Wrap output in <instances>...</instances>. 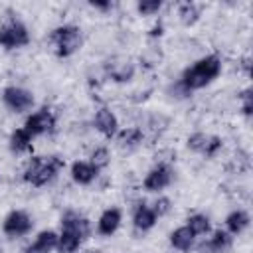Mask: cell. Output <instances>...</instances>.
Here are the masks:
<instances>
[{"instance_id":"d6986e66","label":"cell","mask_w":253,"mask_h":253,"mask_svg":"<svg viewBox=\"0 0 253 253\" xmlns=\"http://www.w3.org/2000/svg\"><path fill=\"white\" fill-rule=\"evenodd\" d=\"M32 140H34V136L22 126V128L12 130L8 144H10V150L14 154H24V152H30L32 150Z\"/></svg>"},{"instance_id":"3957f363","label":"cell","mask_w":253,"mask_h":253,"mask_svg":"<svg viewBox=\"0 0 253 253\" xmlns=\"http://www.w3.org/2000/svg\"><path fill=\"white\" fill-rule=\"evenodd\" d=\"M63 166H65L63 158H59L55 154H51V156H34L28 162L22 178H24V182H28L32 186L42 188V186L49 184L59 174V170Z\"/></svg>"},{"instance_id":"d4e9b609","label":"cell","mask_w":253,"mask_h":253,"mask_svg":"<svg viewBox=\"0 0 253 253\" xmlns=\"http://www.w3.org/2000/svg\"><path fill=\"white\" fill-rule=\"evenodd\" d=\"M160 8H162L160 0H142V2L136 4V10H138L140 16H154Z\"/></svg>"},{"instance_id":"6da1fadb","label":"cell","mask_w":253,"mask_h":253,"mask_svg":"<svg viewBox=\"0 0 253 253\" xmlns=\"http://www.w3.org/2000/svg\"><path fill=\"white\" fill-rule=\"evenodd\" d=\"M219 73H221V59L215 53H211L186 67L178 79V85L190 95L192 91L210 85L213 79H217Z\"/></svg>"},{"instance_id":"ffe728a7","label":"cell","mask_w":253,"mask_h":253,"mask_svg":"<svg viewBox=\"0 0 253 253\" xmlns=\"http://www.w3.org/2000/svg\"><path fill=\"white\" fill-rule=\"evenodd\" d=\"M194 233L186 227V225H182V227H176L172 233H170V245L174 247V249H178V251H190L192 249V245H194Z\"/></svg>"},{"instance_id":"7402d4cb","label":"cell","mask_w":253,"mask_h":253,"mask_svg":"<svg viewBox=\"0 0 253 253\" xmlns=\"http://www.w3.org/2000/svg\"><path fill=\"white\" fill-rule=\"evenodd\" d=\"M178 16H180V22L184 26H192L200 20V6L194 2H182L178 6Z\"/></svg>"},{"instance_id":"9c48e42d","label":"cell","mask_w":253,"mask_h":253,"mask_svg":"<svg viewBox=\"0 0 253 253\" xmlns=\"http://www.w3.org/2000/svg\"><path fill=\"white\" fill-rule=\"evenodd\" d=\"M24 128H26L32 136H40V134L51 132V130L55 128V115H53L47 107H43V109L32 113V115L26 119Z\"/></svg>"},{"instance_id":"4316f807","label":"cell","mask_w":253,"mask_h":253,"mask_svg":"<svg viewBox=\"0 0 253 253\" xmlns=\"http://www.w3.org/2000/svg\"><path fill=\"white\" fill-rule=\"evenodd\" d=\"M152 210H154V213H156L158 217H162L164 213L170 211V200H168V198H158V200L154 202Z\"/></svg>"},{"instance_id":"f1b7e54d","label":"cell","mask_w":253,"mask_h":253,"mask_svg":"<svg viewBox=\"0 0 253 253\" xmlns=\"http://www.w3.org/2000/svg\"><path fill=\"white\" fill-rule=\"evenodd\" d=\"M0 253H2V247H0Z\"/></svg>"},{"instance_id":"2e32d148","label":"cell","mask_w":253,"mask_h":253,"mask_svg":"<svg viewBox=\"0 0 253 253\" xmlns=\"http://www.w3.org/2000/svg\"><path fill=\"white\" fill-rule=\"evenodd\" d=\"M99 168L97 166H93L91 162H83V160H75L73 164H71V178H73V182H77V184H81V186H87V184H91L97 176H99Z\"/></svg>"},{"instance_id":"8992f818","label":"cell","mask_w":253,"mask_h":253,"mask_svg":"<svg viewBox=\"0 0 253 253\" xmlns=\"http://www.w3.org/2000/svg\"><path fill=\"white\" fill-rule=\"evenodd\" d=\"M188 148L196 154H202L204 158H215V154L221 150L223 142L215 134H206V132H194L188 136Z\"/></svg>"},{"instance_id":"484cf974","label":"cell","mask_w":253,"mask_h":253,"mask_svg":"<svg viewBox=\"0 0 253 253\" xmlns=\"http://www.w3.org/2000/svg\"><path fill=\"white\" fill-rule=\"evenodd\" d=\"M239 99H241V111H243V115L245 117H251V111H253V95H251V89L249 87L243 89L241 95H239Z\"/></svg>"},{"instance_id":"8fae6325","label":"cell","mask_w":253,"mask_h":253,"mask_svg":"<svg viewBox=\"0 0 253 253\" xmlns=\"http://www.w3.org/2000/svg\"><path fill=\"white\" fill-rule=\"evenodd\" d=\"M93 125H95V128H97L105 138H115V134L119 132V121H117L115 113L109 111L107 107H101V109L95 113Z\"/></svg>"},{"instance_id":"7c38bea8","label":"cell","mask_w":253,"mask_h":253,"mask_svg":"<svg viewBox=\"0 0 253 253\" xmlns=\"http://www.w3.org/2000/svg\"><path fill=\"white\" fill-rule=\"evenodd\" d=\"M231 243H233V237L225 229H215L213 235L198 247V251L200 253H225L231 249Z\"/></svg>"},{"instance_id":"7a4b0ae2","label":"cell","mask_w":253,"mask_h":253,"mask_svg":"<svg viewBox=\"0 0 253 253\" xmlns=\"http://www.w3.org/2000/svg\"><path fill=\"white\" fill-rule=\"evenodd\" d=\"M91 223L77 211H65L61 215V231L57 233V251L59 253H75L79 245L89 237Z\"/></svg>"},{"instance_id":"603a6c76","label":"cell","mask_w":253,"mask_h":253,"mask_svg":"<svg viewBox=\"0 0 253 253\" xmlns=\"http://www.w3.org/2000/svg\"><path fill=\"white\" fill-rule=\"evenodd\" d=\"M186 227H188L194 235H206V233H210V229H211L210 219H208L206 215H202V213L190 215L188 221H186Z\"/></svg>"},{"instance_id":"cb8c5ba5","label":"cell","mask_w":253,"mask_h":253,"mask_svg":"<svg viewBox=\"0 0 253 253\" xmlns=\"http://www.w3.org/2000/svg\"><path fill=\"white\" fill-rule=\"evenodd\" d=\"M93 166H97L99 170H103L109 162H111V156H109V150L105 148V146H99V148H95L93 150V154H91V160H89Z\"/></svg>"},{"instance_id":"9a60e30c","label":"cell","mask_w":253,"mask_h":253,"mask_svg":"<svg viewBox=\"0 0 253 253\" xmlns=\"http://www.w3.org/2000/svg\"><path fill=\"white\" fill-rule=\"evenodd\" d=\"M156 221H158V215L154 213L152 206H146V204L142 202V204H138V206L134 208L132 223H134V227H136L138 231H148V229H152V227L156 225Z\"/></svg>"},{"instance_id":"4fadbf2b","label":"cell","mask_w":253,"mask_h":253,"mask_svg":"<svg viewBox=\"0 0 253 253\" xmlns=\"http://www.w3.org/2000/svg\"><path fill=\"white\" fill-rule=\"evenodd\" d=\"M53 249H57V233L51 229H43L24 249V253H51Z\"/></svg>"},{"instance_id":"ba28073f","label":"cell","mask_w":253,"mask_h":253,"mask_svg":"<svg viewBox=\"0 0 253 253\" xmlns=\"http://www.w3.org/2000/svg\"><path fill=\"white\" fill-rule=\"evenodd\" d=\"M2 103L12 113H24V111H30L34 107V95H32V91H28L24 87L10 85L2 91Z\"/></svg>"},{"instance_id":"5bb4252c","label":"cell","mask_w":253,"mask_h":253,"mask_svg":"<svg viewBox=\"0 0 253 253\" xmlns=\"http://www.w3.org/2000/svg\"><path fill=\"white\" fill-rule=\"evenodd\" d=\"M121 219H123V213H121L119 208H107V210L101 213L99 221H97V231H99V235H105V237L113 235V233L119 229Z\"/></svg>"},{"instance_id":"52a82bcc","label":"cell","mask_w":253,"mask_h":253,"mask_svg":"<svg viewBox=\"0 0 253 253\" xmlns=\"http://www.w3.org/2000/svg\"><path fill=\"white\" fill-rule=\"evenodd\" d=\"M32 225H34V221H32V217H30L28 211H24V210H12L4 217V221H2V231H4L6 237H12L14 239V237L28 235L32 231Z\"/></svg>"},{"instance_id":"83f0119b","label":"cell","mask_w":253,"mask_h":253,"mask_svg":"<svg viewBox=\"0 0 253 253\" xmlns=\"http://www.w3.org/2000/svg\"><path fill=\"white\" fill-rule=\"evenodd\" d=\"M89 6H93V8H97V10H111L115 4L109 2V0H105V2H103V0H91Z\"/></svg>"},{"instance_id":"44dd1931","label":"cell","mask_w":253,"mask_h":253,"mask_svg":"<svg viewBox=\"0 0 253 253\" xmlns=\"http://www.w3.org/2000/svg\"><path fill=\"white\" fill-rule=\"evenodd\" d=\"M115 138H117V144L121 148H134V146H138L142 142V130L134 128V126L123 128V130H119L115 134Z\"/></svg>"},{"instance_id":"30bf717a","label":"cell","mask_w":253,"mask_h":253,"mask_svg":"<svg viewBox=\"0 0 253 253\" xmlns=\"http://www.w3.org/2000/svg\"><path fill=\"white\" fill-rule=\"evenodd\" d=\"M172 178H174L172 168H170L168 164L160 162V164H156L154 168L148 170V174L144 176L142 186H144L146 192H160V190H164L166 186H170Z\"/></svg>"},{"instance_id":"e0dca14e","label":"cell","mask_w":253,"mask_h":253,"mask_svg":"<svg viewBox=\"0 0 253 253\" xmlns=\"http://www.w3.org/2000/svg\"><path fill=\"white\" fill-rule=\"evenodd\" d=\"M249 221H251V217L245 210H233L225 217V231L229 235H239L241 231H245L249 227Z\"/></svg>"},{"instance_id":"277c9868","label":"cell","mask_w":253,"mask_h":253,"mask_svg":"<svg viewBox=\"0 0 253 253\" xmlns=\"http://www.w3.org/2000/svg\"><path fill=\"white\" fill-rule=\"evenodd\" d=\"M83 43V36H81V30L73 24H63V26H57L49 32L47 36V45L51 47V51L65 59V57H71Z\"/></svg>"},{"instance_id":"ac0fdd59","label":"cell","mask_w":253,"mask_h":253,"mask_svg":"<svg viewBox=\"0 0 253 253\" xmlns=\"http://www.w3.org/2000/svg\"><path fill=\"white\" fill-rule=\"evenodd\" d=\"M107 73L113 81L117 83H126L132 79L134 75V65L130 61H113V63H107Z\"/></svg>"},{"instance_id":"5b68a950","label":"cell","mask_w":253,"mask_h":253,"mask_svg":"<svg viewBox=\"0 0 253 253\" xmlns=\"http://www.w3.org/2000/svg\"><path fill=\"white\" fill-rule=\"evenodd\" d=\"M30 43V32L18 18H10L0 26V45L4 49H20Z\"/></svg>"}]
</instances>
